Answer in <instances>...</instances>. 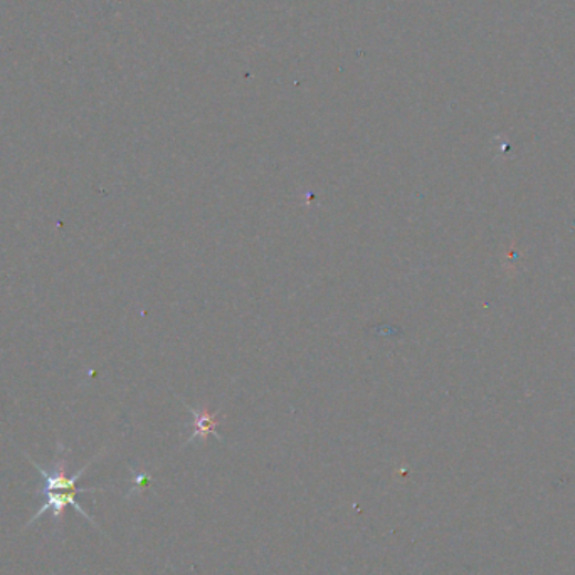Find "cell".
Here are the masks:
<instances>
[{"instance_id":"obj_1","label":"cell","mask_w":575,"mask_h":575,"mask_svg":"<svg viewBox=\"0 0 575 575\" xmlns=\"http://www.w3.org/2000/svg\"><path fill=\"white\" fill-rule=\"evenodd\" d=\"M32 464H34L35 470L39 471V474L44 478L42 495H44L45 503L41 506V510H38L35 515L29 520V525H32V523H34L39 516L44 515V513H51L53 518H61L64 510H66L68 506H73L74 512L84 516L91 525L99 526L94 523V520L88 515L86 510H83V506L78 503V495H80V493L96 492V489H78V482H80V478L83 476L90 463H88L83 470L74 473L73 476H68L66 461L64 460L58 461L57 466L51 471L44 470V468L39 466L34 461H32Z\"/></svg>"},{"instance_id":"obj_2","label":"cell","mask_w":575,"mask_h":575,"mask_svg":"<svg viewBox=\"0 0 575 575\" xmlns=\"http://www.w3.org/2000/svg\"><path fill=\"white\" fill-rule=\"evenodd\" d=\"M191 411L194 418H196V421H194L196 422V429H194L191 441L194 440V438H206L207 434H214V437L220 438L216 431V414H209L207 411L196 412L194 409H191Z\"/></svg>"}]
</instances>
